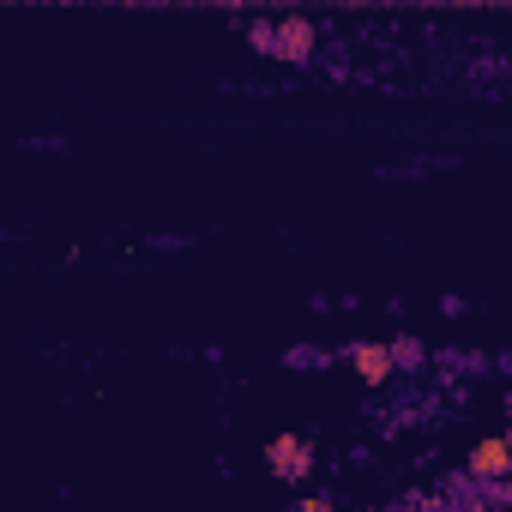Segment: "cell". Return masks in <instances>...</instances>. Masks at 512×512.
Returning a JSON list of instances; mask_svg holds the SVG:
<instances>
[{"instance_id": "6da1fadb", "label": "cell", "mask_w": 512, "mask_h": 512, "mask_svg": "<svg viewBox=\"0 0 512 512\" xmlns=\"http://www.w3.org/2000/svg\"><path fill=\"white\" fill-rule=\"evenodd\" d=\"M266 464H272V476L302 482V476L314 470V446H308V440H296V434H278V440L266 446Z\"/></svg>"}, {"instance_id": "7a4b0ae2", "label": "cell", "mask_w": 512, "mask_h": 512, "mask_svg": "<svg viewBox=\"0 0 512 512\" xmlns=\"http://www.w3.org/2000/svg\"><path fill=\"white\" fill-rule=\"evenodd\" d=\"M350 368H356L368 386H386V380L398 374V356H392V344H350Z\"/></svg>"}, {"instance_id": "3957f363", "label": "cell", "mask_w": 512, "mask_h": 512, "mask_svg": "<svg viewBox=\"0 0 512 512\" xmlns=\"http://www.w3.org/2000/svg\"><path fill=\"white\" fill-rule=\"evenodd\" d=\"M470 476L476 482H506L512 476V440H482L470 452Z\"/></svg>"}, {"instance_id": "277c9868", "label": "cell", "mask_w": 512, "mask_h": 512, "mask_svg": "<svg viewBox=\"0 0 512 512\" xmlns=\"http://www.w3.org/2000/svg\"><path fill=\"white\" fill-rule=\"evenodd\" d=\"M314 43H320V37H314L308 19H284V25H278V55H284V61H308Z\"/></svg>"}, {"instance_id": "5b68a950", "label": "cell", "mask_w": 512, "mask_h": 512, "mask_svg": "<svg viewBox=\"0 0 512 512\" xmlns=\"http://www.w3.org/2000/svg\"><path fill=\"white\" fill-rule=\"evenodd\" d=\"M392 356H398V368H422V362H428V350H422L416 338H398V344H392Z\"/></svg>"}, {"instance_id": "8992f818", "label": "cell", "mask_w": 512, "mask_h": 512, "mask_svg": "<svg viewBox=\"0 0 512 512\" xmlns=\"http://www.w3.org/2000/svg\"><path fill=\"white\" fill-rule=\"evenodd\" d=\"M506 440H512V434H506Z\"/></svg>"}]
</instances>
